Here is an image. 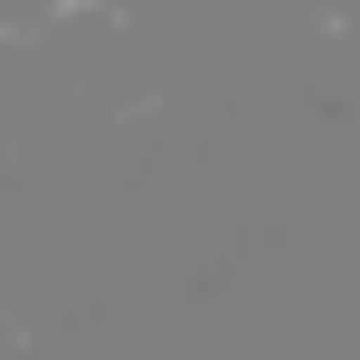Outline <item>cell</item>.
Here are the masks:
<instances>
[{
	"mask_svg": "<svg viewBox=\"0 0 360 360\" xmlns=\"http://www.w3.org/2000/svg\"><path fill=\"white\" fill-rule=\"evenodd\" d=\"M38 19H57V0H0V29H38Z\"/></svg>",
	"mask_w": 360,
	"mask_h": 360,
	"instance_id": "1",
	"label": "cell"
}]
</instances>
